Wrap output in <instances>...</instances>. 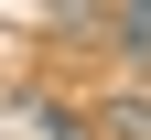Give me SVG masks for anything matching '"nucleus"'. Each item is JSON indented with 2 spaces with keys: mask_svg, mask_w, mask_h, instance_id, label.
Instances as JSON below:
<instances>
[{
  "mask_svg": "<svg viewBox=\"0 0 151 140\" xmlns=\"http://www.w3.org/2000/svg\"><path fill=\"white\" fill-rule=\"evenodd\" d=\"M0 140H86V118H76L65 97L22 86V97H0Z\"/></svg>",
  "mask_w": 151,
  "mask_h": 140,
  "instance_id": "obj_1",
  "label": "nucleus"
},
{
  "mask_svg": "<svg viewBox=\"0 0 151 140\" xmlns=\"http://www.w3.org/2000/svg\"><path fill=\"white\" fill-rule=\"evenodd\" d=\"M86 129H97V140H151V86H108Z\"/></svg>",
  "mask_w": 151,
  "mask_h": 140,
  "instance_id": "obj_2",
  "label": "nucleus"
},
{
  "mask_svg": "<svg viewBox=\"0 0 151 140\" xmlns=\"http://www.w3.org/2000/svg\"><path fill=\"white\" fill-rule=\"evenodd\" d=\"M108 32H119V54H151V0H119V22H108Z\"/></svg>",
  "mask_w": 151,
  "mask_h": 140,
  "instance_id": "obj_3",
  "label": "nucleus"
}]
</instances>
